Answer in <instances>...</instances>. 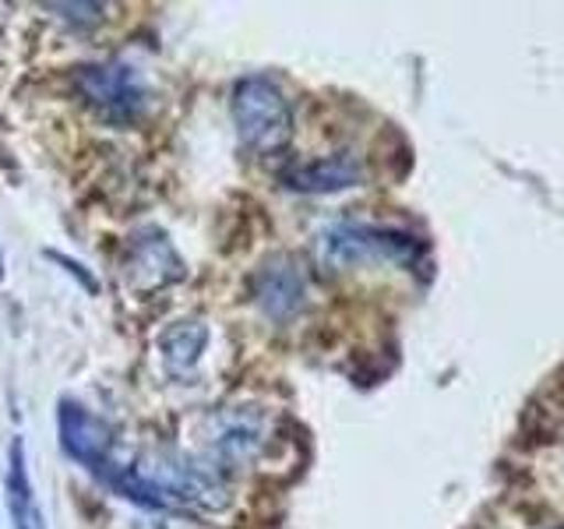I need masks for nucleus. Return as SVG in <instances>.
Instances as JSON below:
<instances>
[{
    "label": "nucleus",
    "instance_id": "423d86ee",
    "mask_svg": "<svg viewBox=\"0 0 564 529\" xmlns=\"http://www.w3.org/2000/svg\"><path fill=\"white\" fill-rule=\"evenodd\" d=\"M61 449L88 469H102L113 458V431L96 413L82 410L78 402H61L57 410Z\"/></svg>",
    "mask_w": 564,
    "mask_h": 529
},
{
    "label": "nucleus",
    "instance_id": "f257e3e1",
    "mask_svg": "<svg viewBox=\"0 0 564 529\" xmlns=\"http://www.w3.org/2000/svg\"><path fill=\"white\" fill-rule=\"evenodd\" d=\"M96 473L123 498L163 511L181 508L216 516V511L229 508V501H234L226 476L216 466L176 449H141L131 458H123V463L110 458Z\"/></svg>",
    "mask_w": 564,
    "mask_h": 529
},
{
    "label": "nucleus",
    "instance_id": "39448f33",
    "mask_svg": "<svg viewBox=\"0 0 564 529\" xmlns=\"http://www.w3.org/2000/svg\"><path fill=\"white\" fill-rule=\"evenodd\" d=\"M269 445V417L258 406H229V410L208 417L202 434V458L208 466L243 469Z\"/></svg>",
    "mask_w": 564,
    "mask_h": 529
},
{
    "label": "nucleus",
    "instance_id": "9b49d317",
    "mask_svg": "<svg viewBox=\"0 0 564 529\" xmlns=\"http://www.w3.org/2000/svg\"><path fill=\"white\" fill-rule=\"evenodd\" d=\"M8 501H11V516L18 529H46L40 505H35V494L29 484V466H25V441L14 438L11 441V455H8Z\"/></svg>",
    "mask_w": 564,
    "mask_h": 529
},
{
    "label": "nucleus",
    "instance_id": "1a4fd4ad",
    "mask_svg": "<svg viewBox=\"0 0 564 529\" xmlns=\"http://www.w3.org/2000/svg\"><path fill=\"white\" fill-rule=\"evenodd\" d=\"M364 163L357 155L339 152V155H325V159H311V163L290 166L282 173V184L304 194H332V191H346V187H360L364 184Z\"/></svg>",
    "mask_w": 564,
    "mask_h": 529
},
{
    "label": "nucleus",
    "instance_id": "f03ea898",
    "mask_svg": "<svg viewBox=\"0 0 564 529\" xmlns=\"http://www.w3.org/2000/svg\"><path fill=\"white\" fill-rule=\"evenodd\" d=\"M416 237L402 234V229L370 226V223H335L317 234L314 255L332 272L360 269V264L375 261H395L410 264L416 261Z\"/></svg>",
    "mask_w": 564,
    "mask_h": 529
},
{
    "label": "nucleus",
    "instance_id": "7ed1b4c3",
    "mask_svg": "<svg viewBox=\"0 0 564 529\" xmlns=\"http://www.w3.org/2000/svg\"><path fill=\"white\" fill-rule=\"evenodd\" d=\"M234 123L251 152H279L293 134V110L272 78L251 75L234 88Z\"/></svg>",
    "mask_w": 564,
    "mask_h": 529
},
{
    "label": "nucleus",
    "instance_id": "0eeeda50",
    "mask_svg": "<svg viewBox=\"0 0 564 529\" xmlns=\"http://www.w3.org/2000/svg\"><path fill=\"white\" fill-rule=\"evenodd\" d=\"M304 296H307V282L293 258L275 255L258 269L254 304L261 307L264 317H272V322H290V317L300 314V307H304Z\"/></svg>",
    "mask_w": 564,
    "mask_h": 529
},
{
    "label": "nucleus",
    "instance_id": "20e7f679",
    "mask_svg": "<svg viewBox=\"0 0 564 529\" xmlns=\"http://www.w3.org/2000/svg\"><path fill=\"white\" fill-rule=\"evenodd\" d=\"M75 88L82 102L99 120L113 128H128L149 106V88L138 78V71L128 64H85L75 71Z\"/></svg>",
    "mask_w": 564,
    "mask_h": 529
},
{
    "label": "nucleus",
    "instance_id": "f8f14e48",
    "mask_svg": "<svg viewBox=\"0 0 564 529\" xmlns=\"http://www.w3.org/2000/svg\"><path fill=\"white\" fill-rule=\"evenodd\" d=\"M50 258H53V261H61V264H64V269H67L70 276H78V279L85 282L88 290H96V279H88V276L82 272V264H75V261H70V258H61V255H50Z\"/></svg>",
    "mask_w": 564,
    "mask_h": 529
},
{
    "label": "nucleus",
    "instance_id": "6e6552de",
    "mask_svg": "<svg viewBox=\"0 0 564 529\" xmlns=\"http://www.w3.org/2000/svg\"><path fill=\"white\" fill-rule=\"evenodd\" d=\"M128 276L138 290H155L184 276V261L159 229H141L128 244Z\"/></svg>",
    "mask_w": 564,
    "mask_h": 529
},
{
    "label": "nucleus",
    "instance_id": "9d476101",
    "mask_svg": "<svg viewBox=\"0 0 564 529\" xmlns=\"http://www.w3.org/2000/svg\"><path fill=\"white\" fill-rule=\"evenodd\" d=\"M208 346V328L202 322H176L159 335V353L170 367V375H191L198 367Z\"/></svg>",
    "mask_w": 564,
    "mask_h": 529
}]
</instances>
